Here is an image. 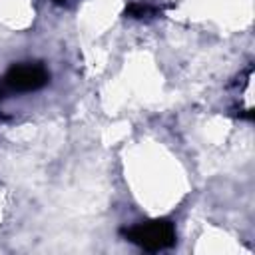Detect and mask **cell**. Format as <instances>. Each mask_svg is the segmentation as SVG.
Wrapping results in <instances>:
<instances>
[{
    "label": "cell",
    "instance_id": "cell-1",
    "mask_svg": "<svg viewBox=\"0 0 255 255\" xmlns=\"http://www.w3.org/2000/svg\"><path fill=\"white\" fill-rule=\"evenodd\" d=\"M126 237L145 251H163L175 243V229L167 219H153L129 227Z\"/></svg>",
    "mask_w": 255,
    "mask_h": 255
},
{
    "label": "cell",
    "instance_id": "cell-2",
    "mask_svg": "<svg viewBox=\"0 0 255 255\" xmlns=\"http://www.w3.org/2000/svg\"><path fill=\"white\" fill-rule=\"evenodd\" d=\"M46 82H48V72L42 64H32V62L18 64L12 66L6 74V84L16 92H34L46 86Z\"/></svg>",
    "mask_w": 255,
    "mask_h": 255
},
{
    "label": "cell",
    "instance_id": "cell-3",
    "mask_svg": "<svg viewBox=\"0 0 255 255\" xmlns=\"http://www.w3.org/2000/svg\"><path fill=\"white\" fill-rule=\"evenodd\" d=\"M56 2H64V0H56Z\"/></svg>",
    "mask_w": 255,
    "mask_h": 255
}]
</instances>
